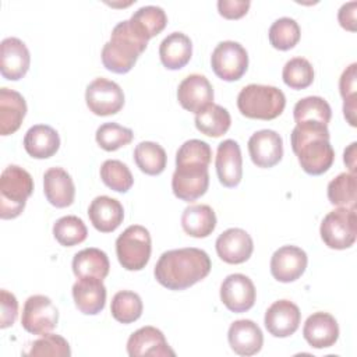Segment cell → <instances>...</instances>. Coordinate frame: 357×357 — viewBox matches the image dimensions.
Listing matches in <instances>:
<instances>
[{
    "label": "cell",
    "instance_id": "6da1fadb",
    "mask_svg": "<svg viewBox=\"0 0 357 357\" xmlns=\"http://www.w3.org/2000/svg\"><path fill=\"white\" fill-rule=\"evenodd\" d=\"M209 255L199 248L185 247L163 252L153 269L155 279L169 290H185L211 272Z\"/></svg>",
    "mask_w": 357,
    "mask_h": 357
},
{
    "label": "cell",
    "instance_id": "8992f818",
    "mask_svg": "<svg viewBox=\"0 0 357 357\" xmlns=\"http://www.w3.org/2000/svg\"><path fill=\"white\" fill-rule=\"evenodd\" d=\"M152 240L148 229L141 225L128 226L116 240V254L127 271H141L151 258Z\"/></svg>",
    "mask_w": 357,
    "mask_h": 357
},
{
    "label": "cell",
    "instance_id": "8d00e7d4",
    "mask_svg": "<svg viewBox=\"0 0 357 357\" xmlns=\"http://www.w3.org/2000/svg\"><path fill=\"white\" fill-rule=\"evenodd\" d=\"M53 236L59 244L64 247H73L85 241L88 229L81 218L67 215L56 220L53 225Z\"/></svg>",
    "mask_w": 357,
    "mask_h": 357
},
{
    "label": "cell",
    "instance_id": "44dd1931",
    "mask_svg": "<svg viewBox=\"0 0 357 357\" xmlns=\"http://www.w3.org/2000/svg\"><path fill=\"white\" fill-rule=\"evenodd\" d=\"M303 336L314 349H328L337 342L339 325L335 317L318 311L311 314L303 326Z\"/></svg>",
    "mask_w": 357,
    "mask_h": 357
},
{
    "label": "cell",
    "instance_id": "e0dca14e",
    "mask_svg": "<svg viewBox=\"0 0 357 357\" xmlns=\"http://www.w3.org/2000/svg\"><path fill=\"white\" fill-rule=\"evenodd\" d=\"M31 54L18 38H6L0 43V73L6 79L18 81L29 70Z\"/></svg>",
    "mask_w": 357,
    "mask_h": 357
},
{
    "label": "cell",
    "instance_id": "7bdbcfd3",
    "mask_svg": "<svg viewBox=\"0 0 357 357\" xmlns=\"http://www.w3.org/2000/svg\"><path fill=\"white\" fill-rule=\"evenodd\" d=\"M29 357H39V356H56V357H68L71 356L70 344L68 342L54 333H45L40 335L39 339H36L32 344L28 353H25Z\"/></svg>",
    "mask_w": 357,
    "mask_h": 357
},
{
    "label": "cell",
    "instance_id": "5bb4252c",
    "mask_svg": "<svg viewBox=\"0 0 357 357\" xmlns=\"http://www.w3.org/2000/svg\"><path fill=\"white\" fill-rule=\"evenodd\" d=\"M308 264L307 254L297 245H283L278 248L271 258V273L282 283L297 280Z\"/></svg>",
    "mask_w": 357,
    "mask_h": 357
},
{
    "label": "cell",
    "instance_id": "52a82bcc",
    "mask_svg": "<svg viewBox=\"0 0 357 357\" xmlns=\"http://www.w3.org/2000/svg\"><path fill=\"white\" fill-rule=\"evenodd\" d=\"M319 234L332 250L350 248L357 236V216L354 208L339 206L331 211L321 222Z\"/></svg>",
    "mask_w": 357,
    "mask_h": 357
},
{
    "label": "cell",
    "instance_id": "7dc6e473",
    "mask_svg": "<svg viewBox=\"0 0 357 357\" xmlns=\"http://www.w3.org/2000/svg\"><path fill=\"white\" fill-rule=\"evenodd\" d=\"M356 8H357V3L350 1V3H344L337 13V20L340 26L350 32L356 31Z\"/></svg>",
    "mask_w": 357,
    "mask_h": 357
},
{
    "label": "cell",
    "instance_id": "484cf974",
    "mask_svg": "<svg viewBox=\"0 0 357 357\" xmlns=\"http://www.w3.org/2000/svg\"><path fill=\"white\" fill-rule=\"evenodd\" d=\"M26 114V102L24 96L8 88L0 89V134H14L22 124Z\"/></svg>",
    "mask_w": 357,
    "mask_h": 357
},
{
    "label": "cell",
    "instance_id": "4fadbf2b",
    "mask_svg": "<svg viewBox=\"0 0 357 357\" xmlns=\"http://www.w3.org/2000/svg\"><path fill=\"white\" fill-rule=\"evenodd\" d=\"M248 152L257 167H273L282 160L283 139L273 130H259L250 137Z\"/></svg>",
    "mask_w": 357,
    "mask_h": 357
},
{
    "label": "cell",
    "instance_id": "3957f363",
    "mask_svg": "<svg viewBox=\"0 0 357 357\" xmlns=\"http://www.w3.org/2000/svg\"><path fill=\"white\" fill-rule=\"evenodd\" d=\"M146 45L148 40L132 26L130 20L121 21L113 28L110 40L102 49V63L112 73L126 74L134 67Z\"/></svg>",
    "mask_w": 357,
    "mask_h": 357
},
{
    "label": "cell",
    "instance_id": "5b68a950",
    "mask_svg": "<svg viewBox=\"0 0 357 357\" xmlns=\"http://www.w3.org/2000/svg\"><path fill=\"white\" fill-rule=\"evenodd\" d=\"M33 192L32 176L17 165L7 166L0 177V218L20 216Z\"/></svg>",
    "mask_w": 357,
    "mask_h": 357
},
{
    "label": "cell",
    "instance_id": "e575fe53",
    "mask_svg": "<svg viewBox=\"0 0 357 357\" xmlns=\"http://www.w3.org/2000/svg\"><path fill=\"white\" fill-rule=\"evenodd\" d=\"M357 177L354 173H340L328 184V199L335 206L354 208L357 199Z\"/></svg>",
    "mask_w": 357,
    "mask_h": 357
},
{
    "label": "cell",
    "instance_id": "7402d4cb",
    "mask_svg": "<svg viewBox=\"0 0 357 357\" xmlns=\"http://www.w3.org/2000/svg\"><path fill=\"white\" fill-rule=\"evenodd\" d=\"M74 304L85 315L99 314L106 304V287L102 279L78 278L73 284Z\"/></svg>",
    "mask_w": 357,
    "mask_h": 357
},
{
    "label": "cell",
    "instance_id": "30bf717a",
    "mask_svg": "<svg viewBox=\"0 0 357 357\" xmlns=\"http://www.w3.org/2000/svg\"><path fill=\"white\" fill-rule=\"evenodd\" d=\"M85 102L93 114L112 116L123 109L124 92L114 81L96 78L86 86Z\"/></svg>",
    "mask_w": 357,
    "mask_h": 357
},
{
    "label": "cell",
    "instance_id": "d590c367",
    "mask_svg": "<svg viewBox=\"0 0 357 357\" xmlns=\"http://www.w3.org/2000/svg\"><path fill=\"white\" fill-rule=\"evenodd\" d=\"M144 304L141 297L130 290H120L112 298V317L120 324L135 322L142 315Z\"/></svg>",
    "mask_w": 357,
    "mask_h": 357
},
{
    "label": "cell",
    "instance_id": "4dcf8cb0",
    "mask_svg": "<svg viewBox=\"0 0 357 357\" xmlns=\"http://www.w3.org/2000/svg\"><path fill=\"white\" fill-rule=\"evenodd\" d=\"M231 124V117L227 109L220 105L211 103L195 114V127L202 134L218 138L227 132Z\"/></svg>",
    "mask_w": 357,
    "mask_h": 357
},
{
    "label": "cell",
    "instance_id": "2e32d148",
    "mask_svg": "<svg viewBox=\"0 0 357 357\" xmlns=\"http://www.w3.org/2000/svg\"><path fill=\"white\" fill-rule=\"evenodd\" d=\"M127 353L130 357H167L176 354L163 332L155 326H142L131 333L127 340Z\"/></svg>",
    "mask_w": 357,
    "mask_h": 357
},
{
    "label": "cell",
    "instance_id": "7a4b0ae2",
    "mask_svg": "<svg viewBox=\"0 0 357 357\" xmlns=\"http://www.w3.org/2000/svg\"><path fill=\"white\" fill-rule=\"evenodd\" d=\"M290 142L301 169L311 176L324 174L335 160V151L329 142V130L325 124H296L290 134Z\"/></svg>",
    "mask_w": 357,
    "mask_h": 357
},
{
    "label": "cell",
    "instance_id": "7c38bea8",
    "mask_svg": "<svg viewBox=\"0 0 357 357\" xmlns=\"http://www.w3.org/2000/svg\"><path fill=\"white\" fill-rule=\"evenodd\" d=\"M257 290L252 280L243 273H231L220 284V300L231 312H245L252 308Z\"/></svg>",
    "mask_w": 357,
    "mask_h": 357
},
{
    "label": "cell",
    "instance_id": "1f68e13d",
    "mask_svg": "<svg viewBox=\"0 0 357 357\" xmlns=\"http://www.w3.org/2000/svg\"><path fill=\"white\" fill-rule=\"evenodd\" d=\"M130 22L146 40H149L165 29L167 15L162 7L144 6L131 15Z\"/></svg>",
    "mask_w": 357,
    "mask_h": 357
},
{
    "label": "cell",
    "instance_id": "b9f144b4",
    "mask_svg": "<svg viewBox=\"0 0 357 357\" xmlns=\"http://www.w3.org/2000/svg\"><path fill=\"white\" fill-rule=\"evenodd\" d=\"M95 138L102 149L112 152L128 145L134 138V132L131 128L123 127L117 123H105L98 127Z\"/></svg>",
    "mask_w": 357,
    "mask_h": 357
},
{
    "label": "cell",
    "instance_id": "603a6c76",
    "mask_svg": "<svg viewBox=\"0 0 357 357\" xmlns=\"http://www.w3.org/2000/svg\"><path fill=\"white\" fill-rule=\"evenodd\" d=\"M227 340L236 354L254 356L262 349L264 335L254 321L237 319L229 328Z\"/></svg>",
    "mask_w": 357,
    "mask_h": 357
},
{
    "label": "cell",
    "instance_id": "c3c4849f",
    "mask_svg": "<svg viewBox=\"0 0 357 357\" xmlns=\"http://www.w3.org/2000/svg\"><path fill=\"white\" fill-rule=\"evenodd\" d=\"M357 96H351L349 99H344L343 102V114H344V119L347 120V123L351 126V127H356L357 123H356V110H357Z\"/></svg>",
    "mask_w": 357,
    "mask_h": 357
},
{
    "label": "cell",
    "instance_id": "ffe728a7",
    "mask_svg": "<svg viewBox=\"0 0 357 357\" xmlns=\"http://www.w3.org/2000/svg\"><path fill=\"white\" fill-rule=\"evenodd\" d=\"M215 166L222 185L233 188L240 184L243 178V158L240 145L234 139H225L218 145Z\"/></svg>",
    "mask_w": 357,
    "mask_h": 357
},
{
    "label": "cell",
    "instance_id": "8fae6325",
    "mask_svg": "<svg viewBox=\"0 0 357 357\" xmlns=\"http://www.w3.org/2000/svg\"><path fill=\"white\" fill-rule=\"evenodd\" d=\"M209 187V173L205 166H176L172 177L173 194L185 202L202 197Z\"/></svg>",
    "mask_w": 357,
    "mask_h": 357
},
{
    "label": "cell",
    "instance_id": "f546056e",
    "mask_svg": "<svg viewBox=\"0 0 357 357\" xmlns=\"http://www.w3.org/2000/svg\"><path fill=\"white\" fill-rule=\"evenodd\" d=\"M110 262L105 251L89 247L78 251L73 258V272L77 278L105 279L109 275Z\"/></svg>",
    "mask_w": 357,
    "mask_h": 357
},
{
    "label": "cell",
    "instance_id": "d6a6232c",
    "mask_svg": "<svg viewBox=\"0 0 357 357\" xmlns=\"http://www.w3.org/2000/svg\"><path fill=\"white\" fill-rule=\"evenodd\" d=\"M134 160L142 173L158 176L165 170L167 156L159 144L152 141H142L134 149Z\"/></svg>",
    "mask_w": 357,
    "mask_h": 357
},
{
    "label": "cell",
    "instance_id": "4316f807",
    "mask_svg": "<svg viewBox=\"0 0 357 357\" xmlns=\"http://www.w3.org/2000/svg\"><path fill=\"white\" fill-rule=\"evenodd\" d=\"M24 148L35 159H47L59 151L60 137L53 127L35 124L25 132Z\"/></svg>",
    "mask_w": 357,
    "mask_h": 357
},
{
    "label": "cell",
    "instance_id": "f1b7e54d",
    "mask_svg": "<svg viewBox=\"0 0 357 357\" xmlns=\"http://www.w3.org/2000/svg\"><path fill=\"white\" fill-rule=\"evenodd\" d=\"M183 230L195 238H205L216 227L215 211L205 204L190 205L181 215Z\"/></svg>",
    "mask_w": 357,
    "mask_h": 357
},
{
    "label": "cell",
    "instance_id": "bcb514c9",
    "mask_svg": "<svg viewBox=\"0 0 357 357\" xmlns=\"http://www.w3.org/2000/svg\"><path fill=\"white\" fill-rule=\"evenodd\" d=\"M357 64L356 63H351L340 75V79H339V91H340V95L344 99H349L351 96H357L356 95V89H357V84H356V77H357Z\"/></svg>",
    "mask_w": 357,
    "mask_h": 357
},
{
    "label": "cell",
    "instance_id": "d4e9b609",
    "mask_svg": "<svg viewBox=\"0 0 357 357\" xmlns=\"http://www.w3.org/2000/svg\"><path fill=\"white\" fill-rule=\"evenodd\" d=\"M43 192L50 205L67 208L74 202L75 185L63 167H50L43 174Z\"/></svg>",
    "mask_w": 357,
    "mask_h": 357
},
{
    "label": "cell",
    "instance_id": "ee69618b",
    "mask_svg": "<svg viewBox=\"0 0 357 357\" xmlns=\"http://www.w3.org/2000/svg\"><path fill=\"white\" fill-rule=\"evenodd\" d=\"M0 305H1V315H0V328L6 329L11 326L18 315V301L13 293L6 289L0 290Z\"/></svg>",
    "mask_w": 357,
    "mask_h": 357
},
{
    "label": "cell",
    "instance_id": "ac0fdd59",
    "mask_svg": "<svg viewBox=\"0 0 357 357\" xmlns=\"http://www.w3.org/2000/svg\"><path fill=\"white\" fill-rule=\"evenodd\" d=\"M177 100L183 109L197 114L208 105L213 103V88L205 75H187L178 84Z\"/></svg>",
    "mask_w": 357,
    "mask_h": 357
},
{
    "label": "cell",
    "instance_id": "f6af8a7d",
    "mask_svg": "<svg viewBox=\"0 0 357 357\" xmlns=\"http://www.w3.org/2000/svg\"><path fill=\"white\" fill-rule=\"evenodd\" d=\"M250 6L251 3L248 0H219L218 1L219 14L226 20H238L244 17Z\"/></svg>",
    "mask_w": 357,
    "mask_h": 357
},
{
    "label": "cell",
    "instance_id": "60d3db41",
    "mask_svg": "<svg viewBox=\"0 0 357 357\" xmlns=\"http://www.w3.org/2000/svg\"><path fill=\"white\" fill-rule=\"evenodd\" d=\"M283 82L291 89H304L314 81V68L304 57L290 59L282 71Z\"/></svg>",
    "mask_w": 357,
    "mask_h": 357
},
{
    "label": "cell",
    "instance_id": "f35d334b",
    "mask_svg": "<svg viewBox=\"0 0 357 357\" xmlns=\"http://www.w3.org/2000/svg\"><path fill=\"white\" fill-rule=\"evenodd\" d=\"M100 178L105 185L117 192H127L134 184L128 166L117 159H107L102 163Z\"/></svg>",
    "mask_w": 357,
    "mask_h": 357
},
{
    "label": "cell",
    "instance_id": "ab89813d",
    "mask_svg": "<svg viewBox=\"0 0 357 357\" xmlns=\"http://www.w3.org/2000/svg\"><path fill=\"white\" fill-rule=\"evenodd\" d=\"M212 159V149L208 142L201 139L185 141L176 152V166H205Z\"/></svg>",
    "mask_w": 357,
    "mask_h": 357
},
{
    "label": "cell",
    "instance_id": "836d02e7",
    "mask_svg": "<svg viewBox=\"0 0 357 357\" xmlns=\"http://www.w3.org/2000/svg\"><path fill=\"white\" fill-rule=\"evenodd\" d=\"M296 124L300 123H321L328 126L332 117L329 103L321 96H307L300 99L293 109Z\"/></svg>",
    "mask_w": 357,
    "mask_h": 357
},
{
    "label": "cell",
    "instance_id": "74e56055",
    "mask_svg": "<svg viewBox=\"0 0 357 357\" xmlns=\"http://www.w3.org/2000/svg\"><path fill=\"white\" fill-rule=\"evenodd\" d=\"M300 26L296 20L290 17L278 18L269 28L268 36L271 45L278 50H290L300 40Z\"/></svg>",
    "mask_w": 357,
    "mask_h": 357
},
{
    "label": "cell",
    "instance_id": "9a60e30c",
    "mask_svg": "<svg viewBox=\"0 0 357 357\" xmlns=\"http://www.w3.org/2000/svg\"><path fill=\"white\" fill-rule=\"evenodd\" d=\"M300 308L290 300H278L265 312L264 324L266 331L275 337H289L300 326Z\"/></svg>",
    "mask_w": 357,
    "mask_h": 357
},
{
    "label": "cell",
    "instance_id": "d6986e66",
    "mask_svg": "<svg viewBox=\"0 0 357 357\" xmlns=\"http://www.w3.org/2000/svg\"><path fill=\"white\" fill-rule=\"evenodd\" d=\"M215 248L218 257L222 261L236 265L245 262L251 257L254 251V243L245 230L240 227H230L219 234L215 243Z\"/></svg>",
    "mask_w": 357,
    "mask_h": 357
},
{
    "label": "cell",
    "instance_id": "ba28073f",
    "mask_svg": "<svg viewBox=\"0 0 357 357\" xmlns=\"http://www.w3.org/2000/svg\"><path fill=\"white\" fill-rule=\"evenodd\" d=\"M211 66L220 79L237 81L248 68V53L238 42L223 40L213 49Z\"/></svg>",
    "mask_w": 357,
    "mask_h": 357
},
{
    "label": "cell",
    "instance_id": "9c48e42d",
    "mask_svg": "<svg viewBox=\"0 0 357 357\" xmlns=\"http://www.w3.org/2000/svg\"><path fill=\"white\" fill-rule=\"evenodd\" d=\"M57 322L59 310L47 296L33 294L26 298L22 308L21 325L28 333H49L57 326Z\"/></svg>",
    "mask_w": 357,
    "mask_h": 357
},
{
    "label": "cell",
    "instance_id": "83f0119b",
    "mask_svg": "<svg viewBox=\"0 0 357 357\" xmlns=\"http://www.w3.org/2000/svg\"><path fill=\"white\" fill-rule=\"evenodd\" d=\"M192 43L183 32L169 33L159 45V57L167 70H180L191 59Z\"/></svg>",
    "mask_w": 357,
    "mask_h": 357
},
{
    "label": "cell",
    "instance_id": "cb8c5ba5",
    "mask_svg": "<svg viewBox=\"0 0 357 357\" xmlns=\"http://www.w3.org/2000/svg\"><path fill=\"white\" fill-rule=\"evenodd\" d=\"M88 216L98 231L112 233L123 223L124 209L119 199L107 195H99L89 204Z\"/></svg>",
    "mask_w": 357,
    "mask_h": 357
},
{
    "label": "cell",
    "instance_id": "277c9868",
    "mask_svg": "<svg viewBox=\"0 0 357 357\" xmlns=\"http://www.w3.org/2000/svg\"><path fill=\"white\" fill-rule=\"evenodd\" d=\"M284 106V93L272 85L250 84L237 96V107L248 119L273 120L282 114Z\"/></svg>",
    "mask_w": 357,
    "mask_h": 357
},
{
    "label": "cell",
    "instance_id": "681fc988",
    "mask_svg": "<svg viewBox=\"0 0 357 357\" xmlns=\"http://www.w3.org/2000/svg\"><path fill=\"white\" fill-rule=\"evenodd\" d=\"M356 142H351L343 153V162L346 163V166L349 167L350 173L356 174Z\"/></svg>",
    "mask_w": 357,
    "mask_h": 357
}]
</instances>
